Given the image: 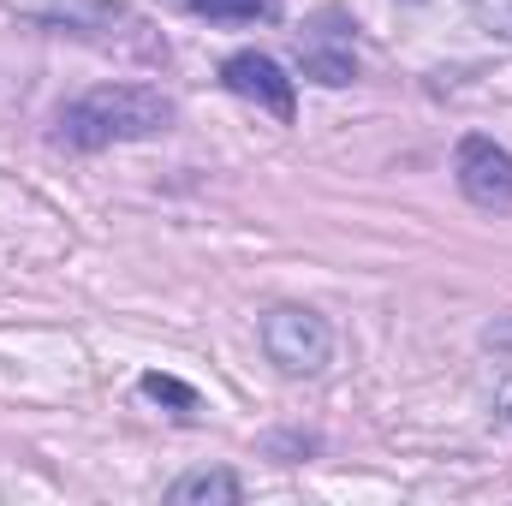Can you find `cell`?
Listing matches in <instances>:
<instances>
[{
    "mask_svg": "<svg viewBox=\"0 0 512 506\" xmlns=\"http://www.w3.org/2000/svg\"><path fill=\"white\" fill-rule=\"evenodd\" d=\"M173 126V102L149 84H102L90 96H78L60 114V143L72 149H108V143H131V137H155Z\"/></svg>",
    "mask_w": 512,
    "mask_h": 506,
    "instance_id": "6da1fadb",
    "label": "cell"
},
{
    "mask_svg": "<svg viewBox=\"0 0 512 506\" xmlns=\"http://www.w3.org/2000/svg\"><path fill=\"white\" fill-rule=\"evenodd\" d=\"M262 346L280 364V376H322L334 358V328L316 310H274L262 322Z\"/></svg>",
    "mask_w": 512,
    "mask_h": 506,
    "instance_id": "7a4b0ae2",
    "label": "cell"
},
{
    "mask_svg": "<svg viewBox=\"0 0 512 506\" xmlns=\"http://www.w3.org/2000/svg\"><path fill=\"white\" fill-rule=\"evenodd\" d=\"M453 173H459V191H465L477 209H489V215L512 209V155L495 137L471 131V137L459 143V155H453Z\"/></svg>",
    "mask_w": 512,
    "mask_h": 506,
    "instance_id": "3957f363",
    "label": "cell"
},
{
    "mask_svg": "<svg viewBox=\"0 0 512 506\" xmlns=\"http://www.w3.org/2000/svg\"><path fill=\"white\" fill-rule=\"evenodd\" d=\"M221 84H227L239 102H256L262 114L292 120V78H286L268 54H233V60L221 66Z\"/></svg>",
    "mask_w": 512,
    "mask_h": 506,
    "instance_id": "277c9868",
    "label": "cell"
},
{
    "mask_svg": "<svg viewBox=\"0 0 512 506\" xmlns=\"http://www.w3.org/2000/svg\"><path fill=\"white\" fill-rule=\"evenodd\" d=\"M173 506H197V501H239V477H227V471H191V477H179L173 483Z\"/></svg>",
    "mask_w": 512,
    "mask_h": 506,
    "instance_id": "5b68a950",
    "label": "cell"
},
{
    "mask_svg": "<svg viewBox=\"0 0 512 506\" xmlns=\"http://www.w3.org/2000/svg\"><path fill=\"white\" fill-rule=\"evenodd\" d=\"M197 18H227V24H256V18H280V0H179Z\"/></svg>",
    "mask_w": 512,
    "mask_h": 506,
    "instance_id": "8992f818",
    "label": "cell"
},
{
    "mask_svg": "<svg viewBox=\"0 0 512 506\" xmlns=\"http://www.w3.org/2000/svg\"><path fill=\"white\" fill-rule=\"evenodd\" d=\"M298 60H304V72L322 78V84H352V72H358L346 48H322V42H298Z\"/></svg>",
    "mask_w": 512,
    "mask_h": 506,
    "instance_id": "52a82bcc",
    "label": "cell"
},
{
    "mask_svg": "<svg viewBox=\"0 0 512 506\" xmlns=\"http://www.w3.org/2000/svg\"><path fill=\"white\" fill-rule=\"evenodd\" d=\"M143 393H149V399H155V405H173V411H179V417H191V411H197V393H191V387H185V381L161 376V370H149V376H143Z\"/></svg>",
    "mask_w": 512,
    "mask_h": 506,
    "instance_id": "ba28073f",
    "label": "cell"
},
{
    "mask_svg": "<svg viewBox=\"0 0 512 506\" xmlns=\"http://www.w3.org/2000/svg\"><path fill=\"white\" fill-rule=\"evenodd\" d=\"M465 6H471V18H477L483 30H495V36L512 42V0H465Z\"/></svg>",
    "mask_w": 512,
    "mask_h": 506,
    "instance_id": "9c48e42d",
    "label": "cell"
}]
</instances>
